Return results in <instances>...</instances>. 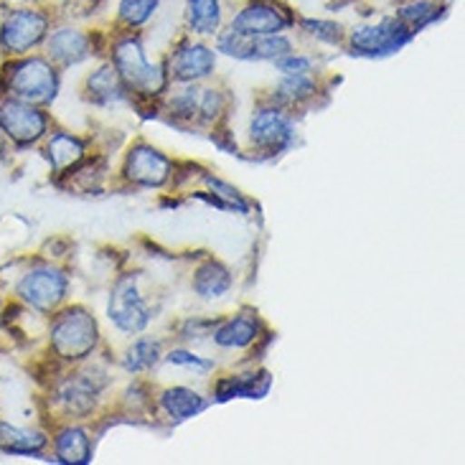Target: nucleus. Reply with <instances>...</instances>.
<instances>
[{
  "instance_id": "6e6552de",
  "label": "nucleus",
  "mask_w": 465,
  "mask_h": 465,
  "mask_svg": "<svg viewBox=\"0 0 465 465\" xmlns=\"http://www.w3.org/2000/svg\"><path fill=\"white\" fill-rule=\"evenodd\" d=\"M216 49L227 56L242 59V62H275L280 56H285L292 51L290 38L282 34H272V36H244L234 28H229L224 34H219Z\"/></svg>"
},
{
  "instance_id": "393cba45",
  "label": "nucleus",
  "mask_w": 465,
  "mask_h": 465,
  "mask_svg": "<svg viewBox=\"0 0 465 465\" xmlns=\"http://www.w3.org/2000/svg\"><path fill=\"white\" fill-rule=\"evenodd\" d=\"M161 404H163V410L168 412V417L176 420V422L199 415L203 407H206L202 394L193 390H186V387H173V390L165 391Z\"/></svg>"
},
{
  "instance_id": "473e14b6",
  "label": "nucleus",
  "mask_w": 465,
  "mask_h": 465,
  "mask_svg": "<svg viewBox=\"0 0 465 465\" xmlns=\"http://www.w3.org/2000/svg\"><path fill=\"white\" fill-rule=\"evenodd\" d=\"M206 183H209V189L214 191L219 199H224L229 206H234V209H239V212H247V203H244V199L239 196L237 189L227 186V183H224V181H219V178H206Z\"/></svg>"
},
{
  "instance_id": "a211bd4d",
  "label": "nucleus",
  "mask_w": 465,
  "mask_h": 465,
  "mask_svg": "<svg viewBox=\"0 0 465 465\" xmlns=\"http://www.w3.org/2000/svg\"><path fill=\"white\" fill-rule=\"evenodd\" d=\"M46 435L38 430H25L0 422V450L13 455H41L46 450Z\"/></svg>"
},
{
  "instance_id": "1a4fd4ad",
  "label": "nucleus",
  "mask_w": 465,
  "mask_h": 465,
  "mask_svg": "<svg viewBox=\"0 0 465 465\" xmlns=\"http://www.w3.org/2000/svg\"><path fill=\"white\" fill-rule=\"evenodd\" d=\"M107 313L110 321L120 331L125 333H138L143 328L151 323V311L140 295L138 285H135V277H123L117 280V285L113 288L110 295V305H107Z\"/></svg>"
},
{
  "instance_id": "72a5a7b5",
  "label": "nucleus",
  "mask_w": 465,
  "mask_h": 465,
  "mask_svg": "<svg viewBox=\"0 0 465 465\" xmlns=\"http://www.w3.org/2000/svg\"><path fill=\"white\" fill-rule=\"evenodd\" d=\"M5 143H8V138H5V133H3V127H0V158L5 155Z\"/></svg>"
},
{
  "instance_id": "a878e982",
  "label": "nucleus",
  "mask_w": 465,
  "mask_h": 465,
  "mask_svg": "<svg viewBox=\"0 0 465 465\" xmlns=\"http://www.w3.org/2000/svg\"><path fill=\"white\" fill-rule=\"evenodd\" d=\"M440 15V5L435 0H407L397 8V21L407 25L412 34H417L420 28H425Z\"/></svg>"
},
{
  "instance_id": "9b49d317",
  "label": "nucleus",
  "mask_w": 465,
  "mask_h": 465,
  "mask_svg": "<svg viewBox=\"0 0 465 465\" xmlns=\"http://www.w3.org/2000/svg\"><path fill=\"white\" fill-rule=\"evenodd\" d=\"M290 25L292 15L272 0H252L232 18V28L244 36H272L288 31Z\"/></svg>"
},
{
  "instance_id": "9d476101",
  "label": "nucleus",
  "mask_w": 465,
  "mask_h": 465,
  "mask_svg": "<svg viewBox=\"0 0 465 465\" xmlns=\"http://www.w3.org/2000/svg\"><path fill=\"white\" fill-rule=\"evenodd\" d=\"M410 38L412 31L397 18H381L377 24L359 25L351 34V46L364 56H384L402 49L404 44H410Z\"/></svg>"
},
{
  "instance_id": "bb28decb",
  "label": "nucleus",
  "mask_w": 465,
  "mask_h": 465,
  "mask_svg": "<svg viewBox=\"0 0 465 465\" xmlns=\"http://www.w3.org/2000/svg\"><path fill=\"white\" fill-rule=\"evenodd\" d=\"M161 361V343L153 339H138L123 356V366L133 374L148 371Z\"/></svg>"
},
{
  "instance_id": "f704fd0d",
  "label": "nucleus",
  "mask_w": 465,
  "mask_h": 465,
  "mask_svg": "<svg viewBox=\"0 0 465 465\" xmlns=\"http://www.w3.org/2000/svg\"><path fill=\"white\" fill-rule=\"evenodd\" d=\"M0 318H3V301H0Z\"/></svg>"
},
{
  "instance_id": "7c9ffc66",
  "label": "nucleus",
  "mask_w": 465,
  "mask_h": 465,
  "mask_svg": "<svg viewBox=\"0 0 465 465\" xmlns=\"http://www.w3.org/2000/svg\"><path fill=\"white\" fill-rule=\"evenodd\" d=\"M275 66L282 72V74H311L313 69V59L311 56H302V54H295L290 51L285 56L275 59Z\"/></svg>"
},
{
  "instance_id": "39448f33",
  "label": "nucleus",
  "mask_w": 465,
  "mask_h": 465,
  "mask_svg": "<svg viewBox=\"0 0 465 465\" xmlns=\"http://www.w3.org/2000/svg\"><path fill=\"white\" fill-rule=\"evenodd\" d=\"M66 288H69V280L62 270L44 264V267L28 270L18 280L15 292L28 308H34L38 313H54L59 308V302L66 298Z\"/></svg>"
},
{
  "instance_id": "dca6fc26",
  "label": "nucleus",
  "mask_w": 465,
  "mask_h": 465,
  "mask_svg": "<svg viewBox=\"0 0 465 465\" xmlns=\"http://www.w3.org/2000/svg\"><path fill=\"white\" fill-rule=\"evenodd\" d=\"M100 387L102 381L89 379V374H72L56 387V402L62 404L64 412H69V415H87L92 412V404H94Z\"/></svg>"
},
{
  "instance_id": "f8f14e48",
  "label": "nucleus",
  "mask_w": 465,
  "mask_h": 465,
  "mask_svg": "<svg viewBox=\"0 0 465 465\" xmlns=\"http://www.w3.org/2000/svg\"><path fill=\"white\" fill-rule=\"evenodd\" d=\"M250 140L254 148L262 153H280L290 148V143L295 140V127L292 120L277 107H262L260 113H254L250 123Z\"/></svg>"
},
{
  "instance_id": "423d86ee",
  "label": "nucleus",
  "mask_w": 465,
  "mask_h": 465,
  "mask_svg": "<svg viewBox=\"0 0 465 465\" xmlns=\"http://www.w3.org/2000/svg\"><path fill=\"white\" fill-rule=\"evenodd\" d=\"M0 127L15 145H34L49 133V117L38 104L8 97L0 102Z\"/></svg>"
},
{
  "instance_id": "5701e85b",
  "label": "nucleus",
  "mask_w": 465,
  "mask_h": 465,
  "mask_svg": "<svg viewBox=\"0 0 465 465\" xmlns=\"http://www.w3.org/2000/svg\"><path fill=\"white\" fill-rule=\"evenodd\" d=\"M186 21L199 36H214L222 25V5L219 0H186Z\"/></svg>"
},
{
  "instance_id": "20e7f679",
  "label": "nucleus",
  "mask_w": 465,
  "mask_h": 465,
  "mask_svg": "<svg viewBox=\"0 0 465 465\" xmlns=\"http://www.w3.org/2000/svg\"><path fill=\"white\" fill-rule=\"evenodd\" d=\"M49 15L36 8H15L0 25V49L8 56H25L49 36Z\"/></svg>"
},
{
  "instance_id": "ddd939ff",
  "label": "nucleus",
  "mask_w": 465,
  "mask_h": 465,
  "mask_svg": "<svg viewBox=\"0 0 465 465\" xmlns=\"http://www.w3.org/2000/svg\"><path fill=\"white\" fill-rule=\"evenodd\" d=\"M216 69V54L203 44L196 41H183L176 51L171 54L168 74L183 84H196Z\"/></svg>"
},
{
  "instance_id": "4468645a",
  "label": "nucleus",
  "mask_w": 465,
  "mask_h": 465,
  "mask_svg": "<svg viewBox=\"0 0 465 465\" xmlns=\"http://www.w3.org/2000/svg\"><path fill=\"white\" fill-rule=\"evenodd\" d=\"M171 171H173L171 161L151 145H135L133 151L127 153L125 178L133 181L135 186L158 189L171 178Z\"/></svg>"
},
{
  "instance_id": "cd10ccee",
  "label": "nucleus",
  "mask_w": 465,
  "mask_h": 465,
  "mask_svg": "<svg viewBox=\"0 0 465 465\" xmlns=\"http://www.w3.org/2000/svg\"><path fill=\"white\" fill-rule=\"evenodd\" d=\"M315 82L308 74H285L282 82L277 84V97L290 104H301V102L315 97Z\"/></svg>"
},
{
  "instance_id": "f3484780",
  "label": "nucleus",
  "mask_w": 465,
  "mask_h": 465,
  "mask_svg": "<svg viewBox=\"0 0 465 465\" xmlns=\"http://www.w3.org/2000/svg\"><path fill=\"white\" fill-rule=\"evenodd\" d=\"M46 158L54 173L64 176L66 171H74L76 165L84 161V143L69 133H56L46 143Z\"/></svg>"
},
{
  "instance_id": "f257e3e1",
  "label": "nucleus",
  "mask_w": 465,
  "mask_h": 465,
  "mask_svg": "<svg viewBox=\"0 0 465 465\" xmlns=\"http://www.w3.org/2000/svg\"><path fill=\"white\" fill-rule=\"evenodd\" d=\"M3 87L13 100L31 102V104H49L59 89V72L44 56H21L5 66Z\"/></svg>"
},
{
  "instance_id": "0eeeda50",
  "label": "nucleus",
  "mask_w": 465,
  "mask_h": 465,
  "mask_svg": "<svg viewBox=\"0 0 465 465\" xmlns=\"http://www.w3.org/2000/svg\"><path fill=\"white\" fill-rule=\"evenodd\" d=\"M227 110V97L219 89L186 87L168 100V113L176 123H216Z\"/></svg>"
},
{
  "instance_id": "412c9836",
  "label": "nucleus",
  "mask_w": 465,
  "mask_h": 465,
  "mask_svg": "<svg viewBox=\"0 0 465 465\" xmlns=\"http://www.w3.org/2000/svg\"><path fill=\"white\" fill-rule=\"evenodd\" d=\"M87 92L92 102H97V104H113V102L125 100L127 89L113 64H104L97 72L89 74Z\"/></svg>"
},
{
  "instance_id": "b1692460",
  "label": "nucleus",
  "mask_w": 465,
  "mask_h": 465,
  "mask_svg": "<svg viewBox=\"0 0 465 465\" xmlns=\"http://www.w3.org/2000/svg\"><path fill=\"white\" fill-rule=\"evenodd\" d=\"M270 390V374H244V377H229L219 381L216 397L224 402L232 397H247V400H260Z\"/></svg>"
},
{
  "instance_id": "c756f323",
  "label": "nucleus",
  "mask_w": 465,
  "mask_h": 465,
  "mask_svg": "<svg viewBox=\"0 0 465 465\" xmlns=\"http://www.w3.org/2000/svg\"><path fill=\"white\" fill-rule=\"evenodd\" d=\"M302 31H308L311 36L318 41H326V44H339L343 38V28L333 21H302Z\"/></svg>"
},
{
  "instance_id": "6ab92c4d",
  "label": "nucleus",
  "mask_w": 465,
  "mask_h": 465,
  "mask_svg": "<svg viewBox=\"0 0 465 465\" xmlns=\"http://www.w3.org/2000/svg\"><path fill=\"white\" fill-rule=\"evenodd\" d=\"M260 331H262V326H260V321L254 315L242 313L227 321L224 326L216 328L214 341L224 349H247L260 339Z\"/></svg>"
},
{
  "instance_id": "2f4dec72",
  "label": "nucleus",
  "mask_w": 465,
  "mask_h": 465,
  "mask_svg": "<svg viewBox=\"0 0 465 465\" xmlns=\"http://www.w3.org/2000/svg\"><path fill=\"white\" fill-rule=\"evenodd\" d=\"M165 359H168L171 364L183 366V369H193L196 374H206V371H212V369H214L212 361H203L202 356H196V353H189V351H171Z\"/></svg>"
},
{
  "instance_id": "4be33fe9",
  "label": "nucleus",
  "mask_w": 465,
  "mask_h": 465,
  "mask_svg": "<svg viewBox=\"0 0 465 465\" xmlns=\"http://www.w3.org/2000/svg\"><path fill=\"white\" fill-rule=\"evenodd\" d=\"M193 290L196 295L203 298V301H214V298H222L232 290V272L222 262L216 260H209L203 262L199 270H196V277H193Z\"/></svg>"
},
{
  "instance_id": "7ed1b4c3",
  "label": "nucleus",
  "mask_w": 465,
  "mask_h": 465,
  "mask_svg": "<svg viewBox=\"0 0 465 465\" xmlns=\"http://www.w3.org/2000/svg\"><path fill=\"white\" fill-rule=\"evenodd\" d=\"M51 349L64 361H82L97 346V323L84 308H72L54 318L51 323Z\"/></svg>"
},
{
  "instance_id": "c85d7f7f",
  "label": "nucleus",
  "mask_w": 465,
  "mask_h": 465,
  "mask_svg": "<svg viewBox=\"0 0 465 465\" xmlns=\"http://www.w3.org/2000/svg\"><path fill=\"white\" fill-rule=\"evenodd\" d=\"M161 0H120L117 5V21L127 28H138V25L148 24L151 15L158 8Z\"/></svg>"
},
{
  "instance_id": "f03ea898",
  "label": "nucleus",
  "mask_w": 465,
  "mask_h": 465,
  "mask_svg": "<svg viewBox=\"0 0 465 465\" xmlns=\"http://www.w3.org/2000/svg\"><path fill=\"white\" fill-rule=\"evenodd\" d=\"M113 66L117 69L127 92H135L140 97H158L168 84L165 69L148 62L138 38H123L114 44Z\"/></svg>"
},
{
  "instance_id": "aec40b11",
  "label": "nucleus",
  "mask_w": 465,
  "mask_h": 465,
  "mask_svg": "<svg viewBox=\"0 0 465 465\" xmlns=\"http://www.w3.org/2000/svg\"><path fill=\"white\" fill-rule=\"evenodd\" d=\"M54 453L59 463H89L92 458V440L82 428H64L54 438Z\"/></svg>"
},
{
  "instance_id": "2eb2a0df",
  "label": "nucleus",
  "mask_w": 465,
  "mask_h": 465,
  "mask_svg": "<svg viewBox=\"0 0 465 465\" xmlns=\"http://www.w3.org/2000/svg\"><path fill=\"white\" fill-rule=\"evenodd\" d=\"M46 51H49V59L54 64L74 66V64L84 62L89 54H92V38L84 31H79V28L64 25V28L49 31V36H46Z\"/></svg>"
}]
</instances>
